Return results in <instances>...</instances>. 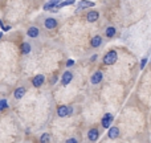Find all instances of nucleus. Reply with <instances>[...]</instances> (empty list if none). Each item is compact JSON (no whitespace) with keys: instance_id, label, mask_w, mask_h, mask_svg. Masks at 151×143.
Returning <instances> with one entry per match:
<instances>
[{"instance_id":"nucleus-11","label":"nucleus","mask_w":151,"mask_h":143,"mask_svg":"<svg viewBox=\"0 0 151 143\" xmlns=\"http://www.w3.org/2000/svg\"><path fill=\"white\" fill-rule=\"evenodd\" d=\"M107 137H109L110 139H115V138H118V137H119V129H118L117 126H111V127L109 129Z\"/></svg>"},{"instance_id":"nucleus-8","label":"nucleus","mask_w":151,"mask_h":143,"mask_svg":"<svg viewBox=\"0 0 151 143\" xmlns=\"http://www.w3.org/2000/svg\"><path fill=\"white\" fill-rule=\"evenodd\" d=\"M44 82H45V77L42 74H37L32 78V85H33L35 88H40Z\"/></svg>"},{"instance_id":"nucleus-3","label":"nucleus","mask_w":151,"mask_h":143,"mask_svg":"<svg viewBox=\"0 0 151 143\" xmlns=\"http://www.w3.org/2000/svg\"><path fill=\"white\" fill-rule=\"evenodd\" d=\"M113 119H114V117H113V114H110V113H106V114H105L104 117H102V119H101L102 126H104L105 129H110V126H111Z\"/></svg>"},{"instance_id":"nucleus-22","label":"nucleus","mask_w":151,"mask_h":143,"mask_svg":"<svg viewBox=\"0 0 151 143\" xmlns=\"http://www.w3.org/2000/svg\"><path fill=\"white\" fill-rule=\"evenodd\" d=\"M65 143H78V142H77V139L76 138H69V139H66Z\"/></svg>"},{"instance_id":"nucleus-17","label":"nucleus","mask_w":151,"mask_h":143,"mask_svg":"<svg viewBox=\"0 0 151 143\" xmlns=\"http://www.w3.org/2000/svg\"><path fill=\"white\" fill-rule=\"evenodd\" d=\"M49 142H50V134L44 133L40 137V143H49Z\"/></svg>"},{"instance_id":"nucleus-10","label":"nucleus","mask_w":151,"mask_h":143,"mask_svg":"<svg viewBox=\"0 0 151 143\" xmlns=\"http://www.w3.org/2000/svg\"><path fill=\"white\" fill-rule=\"evenodd\" d=\"M99 17V13L97 12V11H89L88 15H86V20L89 21V23H96L97 20H98Z\"/></svg>"},{"instance_id":"nucleus-6","label":"nucleus","mask_w":151,"mask_h":143,"mask_svg":"<svg viewBox=\"0 0 151 143\" xmlns=\"http://www.w3.org/2000/svg\"><path fill=\"white\" fill-rule=\"evenodd\" d=\"M72 80H73V73L70 70H66V72H64L63 77H61V83H63L64 86H66L72 82Z\"/></svg>"},{"instance_id":"nucleus-23","label":"nucleus","mask_w":151,"mask_h":143,"mask_svg":"<svg viewBox=\"0 0 151 143\" xmlns=\"http://www.w3.org/2000/svg\"><path fill=\"white\" fill-rule=\"evenodd\" d=\"M74 65V60H68V61H66V66H68V68H69V66H73Z\"/></svg>"},{"instance_id":"nucleus-12","label":"nucleus","mask_w":151,"mask_h":143,"mask_svg":"<svg viewBox=\"0 0 151 143\" xmlns=\"http://www.w3.org/2000/svg\"><path fill=\"white\" fill-rule=\"evenodd\" d=\"M27 34H28L31 39H36L40 34V29L37 28V27H29L28 31H27Z\"/></svg>"},{"instance_id":"nucleus-16","label":"nucleus","mask_w":151,"mask_h":143,"mask_svg":"<svg viewBox=\"0 0 151 143\" xmlns=\"http://www.w3.org/2000/svg\"><path fill=\"white\" fill-rule=\"evenodd\" d=\"M115 33H117V29H115L114 27H107V28H106V32H105L106 37H109V39L114 37V36H115Z\"/></svg>"},{"instance_id":"nucleus-4","label":"nucleus","mask_w":151,"mask_h":143,"mask_svg":"<svg viewBox=\"0 0 151 143\" xmlns=\"http://www.w3.org/2000/svg\"><path fill=\"white\" fill-rule=\"evenodd\" d=\"M60 8V1H48L44 4V11H52V12H57Z\"/></svg>"},{"instance_id":"nucleus-7","label":"nucleus","mask_w":151,"mask_h":143,"mask_svg":"<svg viewBox=\"0 0 151 143\" xmlns=\"http://www.w3.org/2000/svg\"><path fill=\"white\" fill-rule=\"evenodd\" d=\"M102 78H104V73L101 70H97V72H94L93 75L90 77V82L93 83V85H98V83L102 81Z\"/></svg>"},{"instance_id":"nucleus-20","label":"nucleus","mask_w":151,"mask_h":143,"mask_svg":"<svg viewBox=\"0 0 151 143\" xmlns=\"http://www.w3.org/2000/svg\"><path fill=\"white\" fill-rule=\"evenodd\" d=\"M74 1H60V8L61 7H65V5H73Z\"/></svg>"},{"instance_id":"nucleus-18","label":"nucleus","mask_w":151,"mask_h":143,"mask_svg":"<svg viewBox=\"0 0 151 143\" xmlns=\"http://www.w3.org/2000/svg\"><path fill=\"white\" fill-rule=\"evenodd\" d=\"M96 3L94 1H81L80 3V9L81 8H85V7H94Z\"/></svg>"},{"instance_id":"nucleus-1","label":"nucleus","mask_w":151,"mask_h":143,"mask_svg":"<svg viewBox=\"0 0 151 143\" xmlns=\"http://www.w3.org/2000/svg\"><path fill=\"white\" fill-rule=\"evenodd\" d=\"M73 114V107L72 106H66V105H61L57 107V115L60 118H66L70 117Z\"/></svg>"},{"instance_id":"nucleus-25","label":"nucleus","mask_w":151,"mask_h":143,"mask_svg":"<svg viewBox=\"0 0 151 143\" xmlns=\"http://www.w3.org/2000/svg\"><path fill=\"white\" fill-rule=\"evenodd\" d=\"M1 36H3V33H0V40H1Z\"/></svg>"},{"instance_id":"nucleus-2","label":"nucleus","mask_w":151,"mask_h":143,"mask_svg":"<svg viewBox=\"0 0 151 143\" xmlns=\"http://www.w3.org/2000/svg\"><path fill=\"white\" fill-rule=\"evenodd\" d=\"M117 58H118V53L115 50H110L104 56V64L105 65H113V64L117 63Z\"/></svg>"},{"instance_id":"nucleus-9","label":"nucleus","mask_w":151,"mask_h":143,"mask_svg":"<svg viewBox=\"0 0 151 143\" xmlns=\"http://www.w3.org/2000/svg\"><path fill=\"white\" fill-rule=\"evenodd\" d=\"M98 137H99V131H98V129H90V130L88 131V139L90 142H96L97 139H98Z\"/></svg>"},{"instance_id":"nucleus-24","label":"nucleus","mask_w":151,"mask_h":143,"mask_svg":"<svg viewBox=\"0 0 151 143\" xmlns=\"http://www.w3.org/2000/svg\"><path fill=\"white\" fill-rule=\"evenodd\" d=\"M50 82H52V85H55V83L57 82V75H55V77L52 78V81H50Z\"/></svg>"},{"instance_id":"nucleus-15","label":"nucleus","mask_w":151,"mask_h":143,"mask_svg":"<svg viewBox=\"0 0 151 143\" xmlns=\"http://www.w3.org/2000/svg\"><path fill=\"white\" fill-rule=\"evenodd\" d=\"M101 44H102V37L101 36H94L93 39L90 40V45L93 48H98Z\"/></svg>"},{"instance_id":"nucleus-13","label":"nucleus","mask_w":151,"mask_h":143,"mask_svg":"<svg viewBox=\"0 0 151 143\" xmlns=\"http://www.w3.org/2000/svg\"><path fill=\"white\" fill-rule=\"evenodd\" d=\"M32 50V47L29 42H23V44L20 45V52L21 55H29Z\"/></svg>"},{"instance_id":"nucleus-21","label":"nucleus","mask_w":151,"mask_h":143,"mask_svg":"<svg viewBox=\"0 0 151 143\" xmlns=\"http://www.w3.org/2000/svg\"><path fill=\"white\" fill-rule=\"evenodd\" d=\"M146 64H147V57L142 58V61H141V69H143L145 66H146Z\"/></svg>"},{"instance_id":"nucleus-19","label":"nucleus","mask_w":151,"mask_h":143,"mask_svg":"<svg viewBox=\"0 0 151 143\" xmlns=\"http://www.w3.org/2000/svg\"><path fill=\"white\" fill-rule=\"evenodd\" d=\"M8 107V101L7 99H0V111H3L4 109Z\"/></svg>"},{"instance_id":"nucleus-5","label":"nucleus","mask_w":151,"mask_h":143,"mask_svg":"<svg viewBox=\"0 0 151 143\" xmlns=\"http://www.w3.org/2000/svg\"><path fill=\"white\" fill-rule=\"evenodd\" d=\"M57 25H58V23H57V20L56 19H53V17H47L44 20V27L47 29H55V28H57Z\"/></svg>"},{"instance_id":"nucleus-14","label":"nucleus","mask_w":151,"mask_h":143,"mask_svg":"<svg viewBox=\"0 0 151 143\" xmlns=\"http://www.w3.org/2000/svg\"><path fill=\"white\" fill-rule=\"evenodd\" d=\"M25 88L24 86H20V88H17L15 91H13V97H15L16 99H20V98H23L24 97V94H25Z\"/></svg>"}]
</instances>
